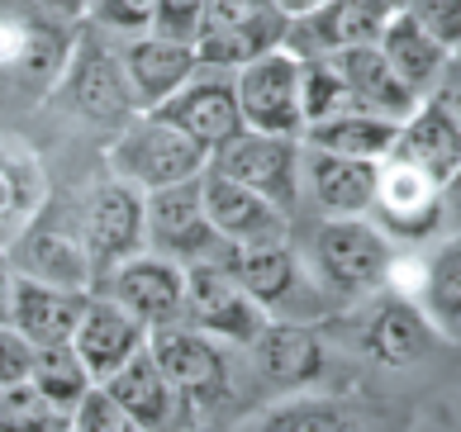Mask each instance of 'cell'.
<instances>
[{"label": "cell", "mask_w": 461, "mask_h": 432, "mask_svg": "<svg viewBox=\"0 0 461 432\" xmlns=\"http://www.w3.org/2000/svg\"><path fill=\"white\" fill-rule=\"evenodd\" d=\"M67 428H77V432H133L129 413L119 409V400H114L105 385H100V380L72 404V413H67Z\"/></svg>", "instance_id": "36"}, {"label": "cell", "mask_w": 461, "mask_h": 432, "mask_svg": "<svg viewBox=\"0 0 461 432\" xmlns=\"http://www.w3.org/2000/svg\"><path fill=\"white\" fill-rule=\"evenodd\" d=\"M385 158L429 171L433 181H447L461 162V124L447 110H438L433 100H419L395 124V143H390Z\"/></svg>", "instance_id": "23"}, {"label": "cell", "mask_w": 461, "mask_h": 432, "mask_svg": "<svg viewBox=\"0 0 461 432\" xmlns=\"http://www.w3.org/2000/svg\"><path fill=\"white\" fill-rule=\"evenodd\" d=\"M258 428H267V432H338V428H352V423H348V413L338 404L295 394V400L267 409L258 418Z\"/></svg>", "instance_id": "34"}, {"label": "cell", "mask_w": 461, "mask_h": 432, "mask_svg": "<svg viewBox=\"0 0 461 432\" xmlns=\"http://www.w3.org/2000/svg\"><path fill=\"white\" fill-rule=\"evenodd\" d=\"M58 91L77 110V119H86V124L119 129L124 119L139 114L129 76H124V62H119V48L95 39V33L72 39V53H67V67L58 76Z\"/></svg>", "instance_id": "10"}, {"label": "cell", "mask_w": 461, "mask_h": 432, "mask_svg": "<svg viewBox=\"0 0 461 432\" xmlns=\"http://www.w3.org/2000/svg\"><path fill=\"white\" fill-rule=\"evenodd\" d=\"M352 95L343 76L333 72L329 58H300V114L304 124H319V119H329L338 110H348Z\"/></svg>", "instance_id": "33"}, {"label": "cell", "mask_w": 461, "mask_h": 432, "mask_svg": "<svg viewBox=\"0 0 461 432\" xmlns=\"http://www.w3.org/2000/svg\"><path fill=\"white\" fill-rule=\"evenodd\" d=\"M224 266L248 285V295L267 309V319H295L314 323L333 309V295L310 271V262L281 238V243H252V248H229Z\"/></svg>", "instance_id": "2"}, {"label": "cell", "mask_w": 461, "mask_h": 432, "mask_svg": "<svg viewBox=\"0 0 461 432\" xmlns=\"http://www.w3.org/2000/svg\"><path fill=\"white\" fill-rule=\"evenodd\" d=\"M148 352L162 366V375L172 380V390L181 394V409H214L229 394V356L224 342H214L210 333H200L191 323H167L148 333Z\"/></svg>", "instance_id": "11"}, {"label": "cell", "mask_w": 461, "mask_h": 432, "mask_svg": "<svg viewBox=\"0 0 461 432\" xmlns=\"http://www.w3.org/2000/svg\"><path fill=\"white\" fill-rule=\"evenodd\" d=\"M390 10H395L390 0H323L319 10L290 20L285 48L295 58H323V53H333V48L371 43L375 33H381Z\"/></svg>", "instance_id": "18"}, {"label": "cell", "mask_w": 461, "mask_h": 432, "mask_svg": "<svg viewBox=\"0 0 461 432\" xmlns=\"http://www.w3.org/2000/svg\"><path fill=\"white\" fill-rule=\"evenodd\" d=\"M200 195H204V214H210L214 233L229 248H252V243H281L290 233V214L281 204H271L267 195L248 190L243 181L219 176L214 166L200 171Z\"/></svg>", "instance_id": "17"}, {"label": "cell", "mask_w": 461, "mask_h": 432, "mask_svg": "<svg viewBox=\"0 0 461 432\" xmlns=\"http://www.w3.org/2000/svg\"><path fill=\"white\" fill-rule=\"evenodd\" d=\"M375 48L385 53V62L400 72V81L414 91L419 100L433 91V81H438V67H442V58H447V48H442L438 39L423 24H414L409 14L395 5L385 14V24H381V33H375Z\"/></svg>", "instance_id": "29"}, {"label": "cell", "mask_w": 461, "mask_h": 432, "mask_svg": "<svg viewBox=\"0 0 461 432\" xmlns=\"http://www.w3.org/2000/svg\"><path fill=\"white\" fill-rule=\"evenodd\" d=\"M29 361H33V342L14 323H0V385L29 380Z\"/></svg>", "instance_id": "40"}, {"label": "cell", "mask_w": 461, "mask_h": 432, "mask_svg": "<svg viewBox=\"0 0 461 432\" xmlns=\"http://www.w3.org/2000/svg\"><path fill=\"white\" fill-rule=\"evenodd\" d=\"M0 252H5V262L14 266V275H29V281H53V285H77V290H95V271H91L86 243H81V233H77L72 204L62 210L53 195L43 200V210L33 214Z\"/></svg>", "instance_id": "6"}, {"label": "cell", "mask_w": 461, "mask_h": 432, "mask_svg": "<svg viewBox=\"0 0 461 432\" xmlns=\"http://www.w3.org/2000/svg\"><path fill=\"white\" fill-rule=\"evenodd\" d=\"M248 352L271 385H290V390L319 380L323 361H329L314 323H295V319H267V328L258 333V342H252Z\"/></svg>", "instance_id": "27"}, {"label": "cell", "mask_w": 461, "mask_h": 432, "mask_svg": "<svg viewBox=\"0 0 461 432\" xmlns=\"http://www.w3.org/2000/svg\"><path fill=\"white\" fill-rule=\"evenodd\" d=\"M290 14L276 0H204V24L195 33V58L204 67L238 72L258 53L285 43Z\"/></svg>", "instance_id": "8"}, {"label": "cell", "mask_w": 461, "mask_h": 432, "mask_svg": "<svg viewBox=\"0 0 461 432\" xmlns=\"http://www.w3.org/2000/svg\"><path fill=\"white\" fill-rule=\"evenodd\" d=\"M204 24V0H152V33L162 39H181L195 43V33Z\"/></svg>", "instance_id": "39"}, {"label": "cell", "mask_w": 461, "mask_h": 432, "mask_svg": "<svg viewBox=\"0 0 461 432\" xmlns=\"http://www.w3.org/2000/svg\"><path fill=\"white\" fill-rule=\"evenodd\" d=\"M323 58L333 62L338 76H343L352 105L375 110L385 119H404L409 110L419 105V95L400 81V72L385 62L381 48H375V39L371 43H352V48H333V53H323Z\"/></svg>", "instance_id": "22"}, {"label": "cell", "mask_w": 461, "mask_h": 432, "mask_svg": "<svg viewBox=\"0 0 461 432\" xmlns=\"http://www.w3.org/2000/svg\"><path fill=\"white\" fill-rule=\"evenodd\" d=\"M423 262H429L419 295L423 319L433 323L438 338L461 342V229H452L447 243H438V252L423 256Z\"/></svg>", "instance_id": "31"}, {"label": "cell", "mask_w": 461, "mask_h": 432, "mask_svg": "<svg viewBox=\"0 0 461 432\" xmlns=\"http://www.w3.org/2000/svg\"><path fill=\"white\" fill-rule=\"evenodd\" d=\"M433 323L423 319V309L414 300H400V295H385L375 290V304L366 314L362 328V352L375 356L381 366H414V361L433 347Z\"/></svg>", "instance_id": "24"}, {"label": "cell", "mask_w": 461, "mask_h": 432, "mask_svg": "<svg viewBox=\"0 0 461 432\" xmlns=\"http://www.w3.org/2000/svg\"><path fill=\"white\" fill-rule=\"evenodd\" d=\"M300 152L304 143L295 133H262V129H238L219 148H210V162L219 176L243 181L248 190L267 195L271 204H281L290 214L300 200Z\"/></svg>", "instance_id": "9"}, {"label": "cell", "mask_w": 461, "mask_h": 432, "mask_svg": "<svg viewBox=\"0 0 461 432\" xmlns=\"http://www.w3.org/2000/svg\"><path fill=\"white\" fill-rule=\"evenodd\" d=\"M91 290L77 285H53V281H29L14 275V304H10V323L20 328L29 342H72L81 309H86Z\"/></svg>", "instance_id": "25"}, {"label": "cell", "mask_w": 461, "mask_h": 432, "mask_svg": "<svg viewBox=\"0 0 461 432\" xmlns=\"http://www.w3.org/2000/svg\"><path fill=\"white\" fill-rule=\"evenodd\" d=\"M10 304H14V266L0 252V323H10Z\"/></svg>", "instance_id": "43"}, {"label": "cell", "mask_w": 461, "mask_h": 432, "mask_svg": "<svg viewBox=\"0 0 461 432\" xmlns=\"http://www.w3.org/2000/svg\"><path fill=\"white\" fill-rule=\"evenodd\" d=\"M238 86V110H243V129H262V133H304V114H300V58L290 48H271L243 62L233 72Z\"/></svg>", "instance_id": "14"}, {"label": "cell", "mask_w": 461, "mask_h": 432, "mask_svg": "<svg viewBox=\"0 0 461 432\" xmlns=\"http://www.w3.org/2000/svg\"><path fill=\"white\" fill-rule=\"evenodd\" d=\"M395 124L400 119H385L375 110H362V105H348L329 119H319V124H304L300 143L310 148H323V152H343V158H371L381 162L390 143H395Z\"/></svg>", "instance_id": "30"}, {"label": "cell", "mask_w": 461, "mask_h": 432, "mask_svg": "<svg viewBox=\"0 0 461 432\" xmlns=\"http://www.w3.org/2000/svg\"><path fill=\"white\" fill-rule=\"evenodd\" d=\"M143 248L162 252L181 266H200V262H224L229 243L214 233L210 214H204V195H200V176L148 190L143 195Z\"/></svg>", "instance_id": "7"}, {"label": "cell", "mask_w": 461, "mask_h": 432, "mask_svg": "<svg viewBox=\"0 0 461 432\" xmlns=\"http://www.w3.org/2000/svg\"><path fill=\"white\" fill-rule=\"evenodd\" d=\"M442 223H452V229H461V162L447 181H442Z\"/></svg>", "instance_id": "42"}, {"label": "cell", "mask_w": 461, "mask_h": 432, "mask_svg": "<svg viewBox=\"0 0 461 432\" xmlns=\"http://www.w3.org/2000/svg\"><path fill=\"white\" fill-rule=\"evenodd\" d=\"M276 5L290 14V20H295V14H310V10H319L323 0H276Z\"/></svg>", "instance_id": "44"}, {"label": "cell", "mask_w": 461, "mask_h": 432, "mask_svg": "<svg viewBox=\"0 0 461 432\" xmlns=\"http://www.w3.org/2000/svg\"><path fill=\"white\" fill-rule=\"evenodd\" d=\"M81 20H91L100 33L129 39V33H143L152 24V0H86Z\"/></svg>", "instance_id": "37"}, {"label": "cell", "mask_w": 461, "mask_h": 432, "mask_svg": "<svg viewBox=\"0 0 461 432\" xmlns=\"http://www.w3.org/2000/svg\"><path fill=\"white\" fill-rule=\"evenodd\" d=\"M95 290L119 300L139 323H148V333L185 319V266L172 262V256H162V252L143 248V252L124 256Z\"/></svg>", "instance_id": "15"}, {"label": "cell", "mask_w": 461, "mask_h": 432, "mask_svg": "<svg viewBox=\"0 0 461 432\" xmlns=\"http://www.w3.org/2000/svg\"><path fill=\"white\" fill-rule=\"evenodd\" d=\"M114 400H119V409L129 413V423H133V432H148V428H172L176 418H181V394L172 390V380L162 375V366L152 361V352L143 347L139 356H129L124 366H119L114 375H105L100 380Z\"/></svg>", "instance_id": "26"}, {"label": "cell", "mask_w": 461, "mask_h": 432, "mask_svg": "<svg viewBox=\"0 0 461 432\" xmlns=\"http://www.w3.org/2000/svg\"><path fill=\"white\" fill-rule=\"evenodd\" d=\"M395 256V243L375 229L371 214L323 219L310 238V271L323 281L333 300H362L385 285V266Z\"/></svg>", "instance_id": "3"}, {"label": "cell", "mask_w": 461, "mask_h": 432, "mask_svg": "<svg viewBox=\"0 0 461 432\" xmlns=\"http://www.w3.org/2000/svg\"><path fill=\"white\" fill-rule=\"evenodd\" d=\"M152 114H162L167 124H176L181 133H191L195 143L210 152L224 138H233L243 129V110H238V86L229 67H195L181 81V91H172Z\"/></svg>", "instance_id": "16"}, {"label": "cell", "mask_w": 461, "mask_h": 432, "mask_svg": "<svg viewBox=\"0 0 461 432\" xmlns=\"http://www.w3.org/2000/svg\"><path fill=\"white\" fill-rule=\"evenodd\" d=\"M375 171H381V162L371 158H343V152H323L310 143L300 152V190H310L323 219L366 214L375 195Z\"/></svg>", "instance_id": "19"}, {"label": "cell", "mask_w": 461, "mask_h": 432, "mask_svg": "<svg viewBox=\"0 0 461 432\" xmlns=\"http://www.w3.org/2000/svg\"><path fill=\"white\" fill-rule=\"evenodd\" d=\"M72 347H77L81 361H86V371L95 380H105V375H114L119 366H124L129 356H139L148 347V323H139L119 300L91 290L86 309H81V323L72 333Z\"/></svg>", "instance_id": "21"}, {"label": "cell", "mask_w": 461, "mask_h": 432, "mask_svg": "<svg viewBox=\"0 0 461 432\" xmlns=\"http://www.w3.org/2000/svg\"><path fill=\"white\" fill-rule=\"evenodd\" d=\"M185 323L224 347H252L267 328V309L248 295V285L224 262H200L185 266Z\"/></svg>", "instance_id": "12"}, {"label": "cell", "mask_w": 461, "mask_h": 432, "mask_svg": "<svg viewBox=\"0 0 461 432\" xmlns=\"http://www.w3.org/2000/svg\"><path fill=\"white\" fill-rule=\"evenodd\" d=\"M423 100H433L438 110H447L456 124H461V43L447 48V58H442L438 67V81H433V91L423 95Z\"/></svg>", "instance_id": "41"}, {"label": "cell", "mask_w": 461, "mask_h": 432, "mask_svg": "<svg viewBox=\"0 0 461 432\" xmlns=\"http://www.w3.org/2000/svg\"><path fill=\"white\" fill-rule=\"evenodd\" d=\"M119 62H124V76H129V91H133V105L139 110H158L200 67L195 43L162 39V33H152V29L129 33V39L119 43Z\"/></svg>", "instance_id": "20"}, {"label": "cell", "mask_w": 461, "mask_h": 432, "mask_svg": "<svg viewBox=\"0 0 461 432\" xmlns=\"http://www.w3.org/2000/svg\"><path fill=\"white\" fill-rule=\"evenodd\" d=\"M48 195H53V190H48L39 152H33L24 138L0 133V248L43 210Z\"/></svg>", "instance_id": "28"}, {"label": "cell", "mask_w": 461, "mask_h": 432, "mask_svg": "<svg viewBox=\"0 0 461 432\" xmlns=\"http://www.w3.org/2000/svg\"><path fill=\"white\" fill-rule=\"evenodd\" d=\"M400 10L429 29L442 48L461 43V0H400Z\"/></svg>", "instance_id": "38"}, {"label": "cell", "mask_w": 461, "mask_h": 432, "mask_svg": "<svg viewBox=\"0 0 461 432\" xmlns=\"http://www.w3.org/2000/svg\"><path fill=\"white\" fill-rule=\"evenodd\" d=\"M204 162H210V152L191 133H181L176 124H167L152 110H139L133 119H124L110 138V152H105V171H114L129 185H139L143 195L200 176Z\"/></svg>", "instance_id": "1"}, {"label": "cell", "mask_w": 461, "mask_h": 432, "mask_svg": "<svg viewBox=\"0 0 461 432\" xmlns=\"http://www.w3.org/2000/svg\"><path fill=\"white\" fill-rule=\"evenodd\" d=\"M29 380H33V390L62 413H72V404L95 385V375L86 371V361L77 356L72 342H33Z\"/></svg>", "instance_id": "32"}, {"label": "cell", "mask_w": 461, "mask_h": 432, "mask_svg": "<svg viewBox=\"0 0 461 432\" xmlns=\"http://www.w3.org/2000/svg\"><path fill=\"white\" fill-rule=\"evenodd\" d=\"M72 219H77L81 243H86L95 285L105 281L124 256L143 252V190L119 181L114 171H105V176L91 181L72 200Z\"/></svg>", "instance_id": "5"}, {"label": "cell", "mask_w": 461, "mask_h": 432, "mask_svg": "<svg viewBox=\"0 0 461 432\" xmlns=\"http://www.w3.org/2000/svg\"><path fill=\"white\" fill-rule=\"evenodd\" d=\"M371 223L381 229L390 243L419 248L433 233H442V181H433L429 171L381 158L375 171V195H371Z\"/></svg>", "instance_id": "13"}, {"label": "cell", "mask_w": 461, "mask_h": 432, "mask_svg": "<svg viewBox=\"0 0 461 432\" xmlns=\"http://www.w3.org/2000/svg\"><path fill=\"white\" fill-rule=\"evenodd\" d=\"M72 24L67 14L39 0H0V81L53 91L67 53H72Z\"/></svg>", "instance_id": "4"}, {"label": "cell", "mask_w": 461, "mask_h": 432, "mask_svg": "<svg viewBox=\"0 0 461 432\" xmlns=\"http://www.w3.org/2000/svg\"><path fill=\"white\" fill-rule=\"evenodd\" d=\"M39 5L58 10V14H67V20H72V14H81V0H39Z\"/></svg>", "instance_id": "45"}, {"label": "cell", "mask_w": 461, "mask_h": 432, "mask_svg": "<svg viewBox=\"0 0 461 432\" xmlns=\"http://www.w3.org/2000/svg\"><path fill=\"white\" fill-rule=\"evenodd\" d=\"M33 428H67V413L48 404L33 390V380L0 385V432H33Z\"/></svg>", "instance_id": "35"}]
</instances>
